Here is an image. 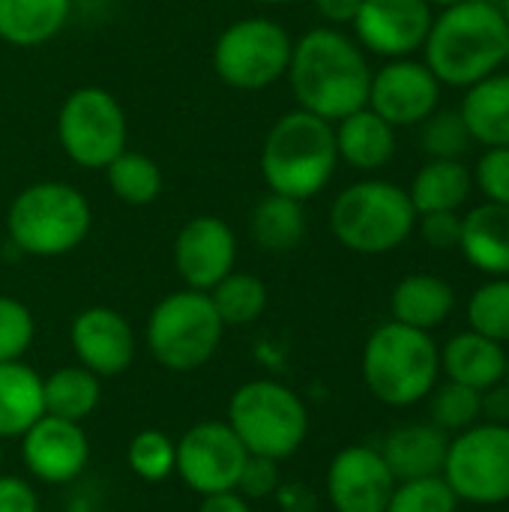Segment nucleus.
<instances>
[{
	"instance_id": "obj_19",
	"label": "nucleus",
	"mask_w": 509,
	"mask_h": 512,
	"mask_svg": "<svg viewBox=\"0 0 509 512\" xmlns=\"http://www.w3.org/2000/svg\"><path fill=\"white\" fill-rule=\"evenodd\" d=\"M441 375H447V381L486 393L507 378V348L474 330H462L450 336L441 348Z\"/></svg>"
},
{
	"instance_id": "obj_9",
	"label": "nucleus",
	"mask_w": 509,
	"mask_h": 512,
	"mask_svg": "<svg viewBox=\"0 0 509 512\" xmlns=\"http://www.w3.org/2000/svg\"><path fill=\"white\" fill-rule=\"evenodd\" d=\"M57 141L66 159L78 168L105 171V165L126 150V111L105 87H78L57 111Z\"/></svg>"
},
{
	"instance_id": "obj_46",
	"label": "nucleus",
	"mask_w": 509,
	"mask_h": 512,
	"mask_svg": "<svg viewBox=\"0 0 509 512\" xmlns=\"http://www.w3.org/2000/svg\"><path fill=\"white\" fill-rule=\"evenodd\" d=\"M252 3H264V6H282V3H294V0H252Z\"/></svg>"
},
{
	"instance_id": "obj_2",
	"label": "nucleus",
	"mask_w": 509,
	"mask_h": 512,
	"mask_svg": "<svg viewBox=\"0 0 509 512\" xmlns=\"http://www.w3.org/2000/svg\"><path fill=\"white\" fill-rule=\"evenodd\" d=\"M509 24L492 0H465L432 18L423 42L426 66L447 87H474L507 63Z\"/></svg>"
},
{
	"instance_id": "obj_49",
	"label": "nucleus",
	"mask_w": 509,
	"mask_h": 512,
	"mask_svg": "<svg viewBox=\"0 0 509 512\" xmlns=\"http://www.w3.org/2000/svg\"><path fill=\"white\" fill-rule=\"evenodd\" d=\"M0 468H3V441H0Z\"/></svg>"
},
{
	"instance_id": "obj_33",
	"label": "nucleus",
	"mask_w": 509,
	"mask_h": 512,
	"mask_svg": "<svg viewBox=\"0 0 509 512\" xmlns=\"http://www.w3.org/2000/svg\"><path fill=\"white\" fill-rule=\"evenodd\" d=\"M468 324L474 333L509 345V276H495L483 282L468 300Z\"/></svg>"
},
{
	"instance_id": "obj_32",
	"label": "nucleus",
	"mask_w": 509,
	"mask_h": 512,
	"mask_svg": "<svg viewBox=\"0 0 509 512\" xmlns=\"http://www.w3.org/2000/svg\"><path fill=\"white\" fill-rule=\"evenodd\" d=\"M429 417L432 426L453 438L483 420V393L456 381L435 384V390L429 393Z\"/></svg>"
},
{
	"instance_id": "obj_5",
	"label": "nucleus",
	"mask_w": 509,
	"mask_h": 512,
	"mask_svg": "<svg viewBox=\"0 0 509 512\" xmlns=\"http://www.w3.org/2000/svg\"><path fill=\"white\" fill-rule=\"evenodd\" d=\"M93 225L90 201L63 180H39L24 186L6 213L12 246L30 258H60L78 249Z\"/></svg>"
},
{
	"instance_id": "obj_15",
	"label": "nucleus",
	"mask_w": 509,
	"mask_h": 512,
	"mask_svg": "<svg viewBox=\"0 0 509 512\" xmlns=\"http://www.w3.org/2000/svg\"><path fill=\"white\" fill-rule=\"evenodd\" d=\"M21 462L27 474L48 486L75 483L90 462V438L81 423L42 414L21 438Z\"/></svg>"
},
{
	"instance_id": "obj_17",
	"label": "nucleus",
	"mask_w": 509,
	"mask_h": 512,
	"mask_svg": "<svg viewBox=\"0 0 509 512\" xmlns=\"http://www.w3.org/2000/svg\"><path fill=\"white\" fill-rule=\"evenodd\" d=\"M237 264V234L219 216H192L174 240V267L186 288L210 291Z\"/></svg>"
},
{
	"instance_id": "obj_16",
	"label": "nucleus",
	"mask_w": 509,
	"mask_h": 512,
	"mask_svg": "<svg viewBox=\"0 0 509 512\" xmlns=\"http://www.w3.org/2000/svg\"><path fill=\"white\" fill-rule=\"evenodd\" d=\"M432 18L426 0H363L351 27L360 48L399 60L423 48Z\"/></svg>"
},
{
	"instance_id": "obj_30",
	"label": "nucleus",
	"mask_w": 509,
	"mask_h": 512,
	"mask_svg": "<svg viewBox=\"0 0 509 512\" xmlns=\"http://www.w3.org/2000/svg\"><path fill=\"white\" fill-rule=\"evenodd\" d=\"M210 303L225 327H249L255 324L270 303V291L261 276L231 270L216 288L207 291Z\"/></svg>"
},
{
	"instance_id": "obj_11",
	"label": "nucleus",
	"mask_w": 509,
	"mask_h": 512,
	"mask_svg": "<svg viewBox=\"0 0 509 512\" xmlns=\"http://www.w3.org/2000/svg\"><path fill=\"white\" fill-rule=\"evenodd\" d=\"M441 477L459 504H509V423L480 420L450 438Z\"/></svg>"
},
{
	"instance_id": "obj_45",
	"label": "nucleus",
	"mask_w": 509,
	"mask_h": 512,
	"mask_svg": "<svg viewBox=\"0 0 509 512\" xmlns=\"http://www.w3.org/2000/svg\"><path fill=\"white\" fill-rule=\"evenodd\" d=\"M429 6H441V9H447V6H456V3H465V0H426Z\"/></svg>"
},
{
	"instance_id": "obj_44",
	"label": "nucleus",
	"mask_w": 509,
	"mask_h": 512,
	"mask_svg": "<svg viewBox=\"0 0 509 512\" xmlns=\"http://www.w3.org/2000/svg\"><path fill=\"white\" fill-rule=\"evenodd\" d=\"M198 512H252V504L237 492H216V495H204Z\"/></svg>"
},
{
	"instance_id": "obj_8",
	"label": "nucleus",
	"mask_w": 509,
	"mask_h": 512,
	"mask_svg": "<svg viewBox=\"0 0 509 512\" xmlns=\"http://www.w3.org/2000/svg\"><path fill=\"white\" fill-rule=\"evenodd\" d=\"M147 351L168 372H195L210 363L222 345L225 324L219 321L207 291H171L147 318Z\"/></svg>"
},
{
	"instance_id": "obj_10",
	"label": "nucleus",
	"mask_w": 509,
	"mask_h": 512,
	"mask_svg": "<svg viewBox=\"0 0 509 512\" xmlns=\"http://www.w3.org/2000/svg\"><path fill=\"white\" fill-rule=\"evenodd\" d=\"M294 39L273 18H240L231 21L213 45V69L234 90H264L285 78L291 63Z\"/></svg>"
},
{
	"instance_id": "obj_25",
	"label": "nucleus",
	"mask_w": 509,
	"mask_h": 512,
	"mask_svg": "<svg viewBox=\"0 0 509 512\" xmlns=\"http://www.w3.org/2000/svg\"><path fill=\"white\" fill-rule=\"evenodd\" d=\"M72 15V0H0V39L12 48H36L54 39Z\"/></svg>"
},
{
	"instance_id": "obj_3",
	"label": "nucleus",
	"mask_w": 509,
	"mask_h": 512,
	"mask_svg": "<svg viewBox=\"0 0 509 512\" xmlns=\"http://www.w3.org/2000/svg\"><path fill=\"white\" fill-rule=\"evenodd\" d=\"M336 165L339 153L333 123L303 108L282 114L261 147V177L267 189L294 201H309L324 192Z\"/></svg>"
},
{
	"instance_id": "obj_4",
	"label": "nucleus",
	"mask_w": 509,
	"mask_h": 512,
	"mask_svg": "<svg viewBox=\"0 0 509 512\" xmlns=\"http://www.w3.org/2000/svg\"><path fill=\"white\" fill-rule=\"evenodd\" d=\"M363 384L387 408H411L435 390L441 378V348L426 330L387 321L363 345Z\"/></svg>"
},
{
	"instance_id": "obj_13",
	"label": "nucleus",
	"mask_w": 509,
	"mask_h": 512,
	"mask_svg": "<svg viewBox=\"0 0 509 512\" xmlns=\"http://www.w3.org/2000/svg\"><path fill=\"white\" fill-rule=\"evenodd\" d=\"M441 87L444 84L432 75L426 63L399 57V60H387L378 72H372L366 105L378 117H384L393 129L417 126L438 111Z\"/></svg>"
},
{
	"instance_id": "obj_50",
	"label": "nucleus",
	"mask_w": 509,
	"mask_h": 512,
	"mask_svg": "<svg viewBox=\"0 0 509 512\" xmlns=\"http://www.w3.org/2000/svg\"><path fill=\"white\" fill-rule=\"evenodd\" d=\"M507 63H509V51H507Z\"/></svg>"
},
{
	"instance_id": "obj_12",
	"label": "nucleus",
	"mask_w": 509,
	"mask_h": 512,
	"mask_svg": "<svg viewBox=\"0 0 509 512\" xmlns=\"http://www.w3.org/2000/svg\"><path fill=\"white\" fill-rule=\"evenodd\" d=\"M246 459V447L225 420H201L177 438L174 474L204 498L237 489Z\"/></svg>"
},
{
	"instance_id": "obj_35",
	"label": "nucleus",
	"mask_w": 509,
	"mask_h": 512,
	"mask_svg": "<svg viewBox=\"0 0 509 512\" xmlns=\"http://www.w3.org/2000/svg\"><path fill=\"white\" fill-rule=\"evenodd\" d=\"M384 512H459V498L444 477H420L396 483Z\"/></svg>"
},
{
	"instance_id": "obj_14",
	"label": "nucleus",
	"mask_w": 509,
	"mask_h": 512,
	"mask_svg": "<svg viewBox=\"0 0 509 512\" xmlns=\"http://www.w3.org/2000/svg\"><path fill=\"white\" fill-rule=\"evenodd\" d=\"M393 489L396 477L378 447L351 444L327 465L324 492L333 512H384Z\"/></svg>"
},
{
	"instance_id": "obj_26",
	"label": "nucleus",
	"mask_w": 509,
	"mask_h": 512,
	"mask_svg": "<svg viewBox=\"0 0 509 512\" xmlns=\"http://www.w3.org/2000/svg\"><path fill=\"white\" fill-rule=\"evenodd\" d=\"M42 414V375L24 360L0 363V441L21 438Z\"/></svg>"
},
{
	"instance_id": "obj_24",
	"label": "nucleus",
	"mask_w": 509,
	"mask_h": 512,
	"mask_svg": "<svg viewBox=\"0 0 509 512\" xmlns=\"http://www.w3.org/2000/svg\"><path fill=\"white\" fill-rule=\"evenodd\" d=\"M459 114L477 144L509 147V72H495L468 87Z\"/></svg>"
},
{
	"instance_id": "obj_47",
	"label": "nucleus",
	"mask_w": 509,
	"mask_h": 512,
	"mask_svg": "<svg viewBox=\"0 0 509 512\" xmlns=\"http://www.w3.org/2000/svg\"><path fill=\"white\" fill-rule=\"evenodd\" d=\"M501 12H504V18H507V24H509V0H504V6H501Z\"/></svg>"
},
{
	"instance_id": "obj_20",
	"label": "nucleus",
	"mask_w": 509,
	"mask_h": 512,
	"mask_svg": "<svg viewBox=\"0 0 509 512\" xmlns=\"http://www.w3.org/2000/svg\"><path fill=\"white\" fill-rule=\"evenodd\" d=\"M450 435H444L432 423H414L393 429L384 444L378 447L387 468L393 471L396 483L420 480V477H441L447 462Z\"/></svg>"
},
{
	"instance_id": "obj_31",
	"label": "nucleus",
	"mask_w": 509,
	"mask_h": 512,
	"mask_svg": "<svg viewBox=\"0 0 509 512\" xmlns=\"http://www.w3.org/2000/svg\"><path fill=\"white\" fill-rule=\"evenodd\" d=\"M105 180L114 198L132 207L153 204L165 186V177L156 159H150L147 153H135V150H123L117 159H111L105 165Z\"/></svg>"
},
{
	"instance_id": "obj_48",
	"label": "nucleus",
	"mask_w": 509,
	"mask_h": 512,
	"mask_svg": "<svg viewBox=\"0 0 509 512\" xmlns=\"http://www.w3.org/2000/svg\"><path fill=\"white\" fill-rule=\"evenodd\" d=\"M504 384L509 387V351H507V378H504Z\"/></svg>"
},
{
	"instance_id": "obj_27",
	"label": "nucleus",
	"mask_w": 509,
	"mask_h": 512,
	"mask_svg": "<svg viewBox=\"0 0 509 512\" xmlns=\"http://www.w3.org/2000/svg\"><path fill=\"white\" fill-rule=\"evenodd\" d=\"M474 189L471 168L462 159H429L411 180L408 198L417 210L423 213H447L459 210Z\"/></svg>"
},
{
	"instance_id": "obj_28",
	"label": "nucleus",
	"mask_w": 509,
	"mask_h": 512,
	"mask_svg": "<svg viewBox=\"0 0 509 512\" xmlns=\"http://www.w3.org/2000/svg\"><path fill=\"white\" fill-rule=\"evenodd\" d=\"M249 234L264 252H291L306 237V210L303 201L267 192L249 216Z\"/></svg>"
},
{
	"instance_id": "obj_51",
	"label": "nucleus",
	"mask_w": 509,
	"mask_h": 512,
	"mask_svg": "<svg viewBox=\"0 0 509 512\" xmlns=\"http://www.w3.org/2000/svg\"><path fill=\"white\" fill-rule=\"evenodd\" d=\"M78 512H84V510H78Z\"/></svg>"
},
{
	"instance_id": "obj_1",
	"label": "nucleus",
	"mask_w": 509,
	"mask_h": 512,
	"mask_svg": "<svg viewBox=\"0 0 509 512\" xmlns=\"http://www.w3.org/2000/svg\"><path fill=\"white\" fill-rule=\"evenodd\" d=\"M285 78L297 108L336 123L366 108L372 69L357 39L339 27H312L294 42Z\"/></svg>"
},
{
	"instance_id": "obj_36",
	"label": "nucleus",
	"mask_w": 509,
	"mask_h": 512,
	"mask_svg": "<svg viewBox=\"0 0 509 512\" xmlns=\"http://www.w3.org/2000/svg\"><path fill=\"white\" fill-rule=\"evenodd\" d=\"M471 132L459 111H435L423 120L420 147L429 159H462L471 147Z\"/></svg>"
},
{
	"instance_id": "obj_43",
	"label": "nucleus",
	"mask_w": 509,
	"mask_h": 512,
	"mask_svg": "<svg viewBox=\"0 0 509 512\" xmlns=\"http://www.w3.org/2000/svg\"><path fill=\"white\" fill-rule=\"evenodd\" d=\"M483 420L489 423H509V387L498 384L483 393Z\"/></svg>"
},
{
	"instance_id": "obj_7",
	"label": "nucleus",
	"mask_w": 509,
	"mask_h": 512,
	"mask_svg": "<svg viewBox=\"0 0 509 512\" xmlns=\"http://www.w3.org/2000/svg\"><path fill=\"white\" fill-rule=\"evenodd\" d=\"M417 228L408 189L390 180H360L345 186L330 204L333 237L357 255H387Z\"/></svg>"
},
{
	"instance_id": "obj_23",
	"label": "nucleus",
	"mask_w": 509,
	"mask_h": 512,
	"mask_svg": "<svg viewBox=\"0 0 509 512\" xmlns=\"http://www.w3.org/2000/svg\"><path fill=\"white\" fill-rule=\"evenodd\" d=\"M453 309H456L453 285L432 273H411L390 294L393 321L426 333L438 330L453 315Z\"/></svg>"
},
{
	"instance_id": "obj_22",
	"label": "nucleus",
	"mask_w": 509,
	"mask_h": 512,
	"mask_svg": "<svg viewBox=\"0 0 509 512\" xmlns=\"http://www.w3.org/2000/svg\"><path fill=\"white\" fill-rule=\"evenodd\" d=\"M339 162H348L354 171H378L396 153V129L378 117L369 105L333 123Z\"/></svg>"
},
{
	"instance_id": "obj_29",
	"label": "nucleus",
	"mask_w": 509,
	"mask_h": 512,
	"mask_svg": "<svg viewBox=\"0 0 509 512\" xmlns=\"http://www.w3.org/2000/svg\"><path fill=\"white\" fill-rule=\"evenodd\" d=\"M45 414L81 423L87 420L102 399V378L87 372L84 366H60L48 378H42Z\"/></svg>"
},
{
	"instance_id": "obj_6",
	"label": "nucleus",
	"mask_w": 509,
	"mask_h": 512,
	"mask_svg": "<svg viewBox=\"0 0 509 512\" xmlns=\"http://www.w3.org/2000/svg\"><path fill=\"white\" fill-rule=\"evenodd\" d=\"M225 423L249 456L285 462L309 438V408L282 381L255 378L234 390Z\"/></svg>"
},
{
	"instance_id": "obj_38",
	"label": "nucleus",
	"mask_w": 509,
	"mask_h": 512,
	"mask_svg": "<svg viewBox=\"0 0 509 512\" xmlns=\"http://www.w3.org/2000/svg\"><path fill=\"white\" fill-rule=\"evenodd\" d=\"M474 186L489 204H507L509 207V147H486L477 159Z\"/></svg>"
},
{
	"instance_id": "obj_42",
	"label": "nucleus",
	"mask_w": 509,
	"mask_h": 512,
	"mask_svg": "<svg viewBox=\"0 0 509 512\" xmlns=\"http://www.w3.org/2000/svg\"><path fill=\"white\" fill-rule=\"evenodd\" d=\"M312 3L318 15L327 21V27H339V24H354L363 0H312Z\"/></svg>"
},
{
	"instance_id": "obj_34",
	"label": "nucleus",
	"mask_w": 509,
	"mask_h": 512,
	"mask_svg": "<svg viewBox=\"0 0 509 512\" xmlns=\"http://www.w3.org/2000/svg\"><path fill=\"white\" fill-rule=\"evenodd\" d=\"M129 471L144 483H162L174 474L177 465V441L162 429H141L132 435L126 447Z\"/></svg>"
},
{
	"instance_id": "obj_18",
	"label": "nucleus",
	"mask_w": 509,
	"mask_h": 512,
	"mask_svg": "<svg viewBox=\"0 0 509 512\" xmlns=\"http://www.w3.org/2000/svg\"><path fill=\"white\" fill-rule=\"evenodd\" d=\"M69 345L78 366H84L96 378L123 375L138 351L132 324L111 306L81 309L69 327Z\"/></svg>"
},
{
	"instance_id": "obj_39",
	"label": "nucleus",
	"mask_w": 509,
	"mask_h": 512,
	"mask_svg": "<svg viewBox=\"0 0 509 512\" xmlns=\"http://www.w3.org/2000/svg\"><path fill=\"white\" fill-rule=\"evenodd\" d=\"M237 492L246 501H258V498H270L279 492V462L264 459V456H249L246 468L240 474Z\"/></svg>"
},
{
	"instance_id": "obj_40",
	"label": "nucleus",
	"mask_w": 509,
	"mask_h": 512,
	"mask_svg": "<svg viewBox=\"0 0 509 512\" xmlns=\"http://www.w3.org/2000/svg\"><path fill=\"white\" fill-rule=\"evenodd\" d=\"M420 219V234L432 249H459L462 240V216L459 210H447V213H423Z\"/></svg>"
},
{
	"instance_id": "obj_21",
	"label": "nucleus",
	"mask_w": 509,
	"mask_h": 512,
	"mask_svg": "<svg viewBox=\"0 0 509 512\" xmlns=\"http://www.w3.org/2000/svg\"><path fill=\"white\" fill-rule=\"evenodd\" d=\"M459 252L486 276H509V207L477 204L462 216Z\"/></svg>"
},
{
	"instance_id": "obj_37",
	"label": "nucleus",
	"mask_w": 509,
	"mask_h": 512,
	"mask_svg": "<svg viewBox=\"0 0 509 512\" xmlns=\"http://www.w3.org/2000/svg\"><path fill=\"white\" fill-rule=\"evenodd\" d=\"M36 336V321L33 312L15 300L0 294V363H15L21 360Z\"/></svg>"
},
{
	"instance_id": "obj_41",
	"label": "nucleus",
	"mask_w": 509,
	"mask_h": 512,
	"mask_svg": "<svg viewBox=\"0 0 509 512\" xmlns=\"http://www.w3.org/2000/svg\"><path fill=\"white\" fill-rule=\"evenodd\" d=\"M0 512H39L36 489L15 474H0Z\"/></svg>"
}]
</instances>
